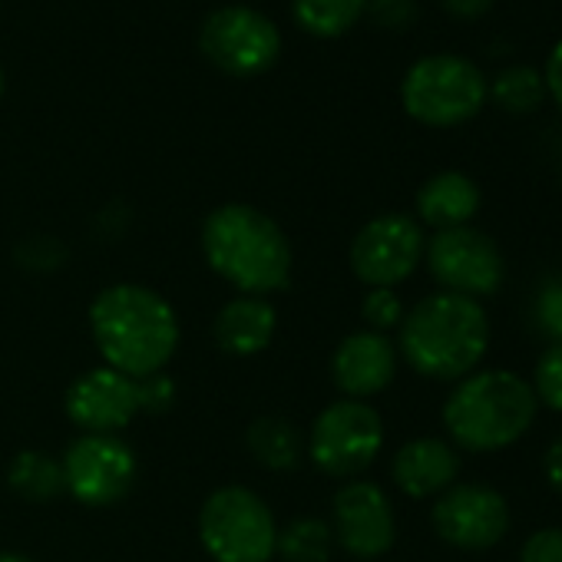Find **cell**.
<instances>
[{
    "label": "cell",
    "instance_id": "25",
    "mask_svg": "<svg viewBox=\"0 0 562 562\" xmlns=\"http://www.w3.org/2000/svg\"><path fill=\"white\" fill-rule=\"evenodd\" d=\"M361 315L371 325V331L384 335V331H391V328H397L404 322V305L391 289H371V295L361 305Z\"/></svg>",
    "mask_w": 562,
    "mask_h": 562
},
{
    "label": "cell",
    "instance_id": "13",
    "mask_svg": "<svg viewBox=\"0 0 562 562\" xmlns=\"http://www.w3.org/2000/svg\"><path fill=\"white\" fill-rule=\"evenodd\" d=\"M338 542L355 559H378L397 539L394 506L378 483L355 480L335 493V529Z\"/></svg>",
    "mask_w": 562,
    "mask_h": 562
},
{
    "label": "cell",
    "instance_id": "29",
    "mask_svg": "<svg viewBox=\"0 0 562 562\" xmlns=\"http://www.w3.org/2000/svg\"><path fill=\"white\" fill-rule=\"evenodd\" d=\"M368 8L374 21L387 27H404L414 18V0H368Z\"/></svg>",
    "mask_w": 562,
    "mask_h": 562
},
{
    "label": "cell",
    "instance_id": "7",
    "mask_svg": "<svg viewBox=\"0 0 562 562\" xmlns=\"http://www.w3.org/2000/svg\"><path fill=\"white\" fill-rule=\"evenodd\" d=\"M384 443V424L381 414L364 401H335L325 407L308 437L312 463L338 480H351L364 473Z\"/></svg>",
    "mask_w": 562,
    "mask_h": 562
},
{
    "label": "cell",
    "instance_id": "23",
    "mask_svg": "<svg viewBox=\"0 0 562 562\" xmlns=\"http://www.w3.org/2000/svg\"><path fill=\"white\" fill-rule=\"evenodd\" d=\"M490 93L506 113H532L546 97V80L536 67H509L493 80Z\"/></svg>",
    "mask_w": 562,
    "mask_h": 562
},
{
    "label": "cell",
    "instance_id": "10",
    "mask_svg": "<svg viewBox=\"0 0 562 562\" xmlns=\"http://www.w3.org/2000/svg\"><path fill=\"white\" fill-rule=\"evenodd\" d=\"M64 486L83 506H113L136 483V453L116 434H83L64 453Z\"/></svg>",
    "mask_w": 562,
    "mask_h": 562
},
{
    "label": "cell",
    "instance_id": "1",
    "mask_svg": "<svg viewBox=\"0 0 562 562\" xmlns=\"http://www.w3.org/2000/svg\"><path fill=\"white\" fill-rule=\"evenodd\" d=\"M90 328L106 368L143 381L159 374L179 348L172 305L146 285H113L97 295Z\"/></svg>",
    "mask_w": 562,
    "mask_h": 562
},
{
    "label": "cell",
    "instance_id": "6",
    "mask_svg": "<svg viewBox=\"0 0 562 562\" xmlns=\"http://www.w3.org/2000/svg\"><path fill=\"white\" fill-rule=\"evenodd\" d=\"M199 536L215 562H268L274 555L278 526L258 493L222 486L202 503Z\"/></svg>",
    "mask_w": 562,
    "mask_h": 562
},
{
    "label": "cell",
    "instance_id": "31",
    "mask_svg": "<svg viewBox=\"0 0 562 562\" xmlns=\"http://www.w3.org/2000/svg\"><path fill=\"white\" fill-rule=\"evenodd\" d=\"M493 8V0H443V11L457 21H476Z\"/></svg>",
    "mask_w": 562,
    "mask_h": 562
},
{
    "label": "cell",
    "instance_id": "32",
    "mask_svg": "<svg viewBox=\"0 0 562 562\" xmlns=\"http://www.w3.org/2000/svg\"><path fill=\"white\" fill-rule=\"evenodd\" d=\"M546 480L562 496V437H555V443L546 450Z\"/></svg>",
    "mask_w": 562,
    "mask_h": 562
},
{
    "label": "cell",
    "instance_id": "19",
    "mask_svg": "<svg viewBox=\"0 0 562 562\" xmlns=\"http://www.w3.org/2000/svg\"><path fill=\"white\" fill-rule=\"evenodd\" d=\"M245 440L251 457L268 470H295L302 463V437L281 417H258Z\"/></svg>",
    "mask_w": 562,
    "mask_h": 562
},
{
    "label": "cell",
    "instance_id": "22",
    "mask_svg": "<svg viewBox=\"0 0 562 562\" xmlns=\"http://www.w3.org/2000/svg\"><path fill=\"white\" fill-rule=\"evenodd\" d=\"M335 546V532L325 519L305 516L278 529L274 552H281L285 562H328Z\"/></svg>",
    "mask_w": 562,
    "mask_h": 562
},
{
    "label": "cell",
    "instance_id": "3",
    "mask_svg": "<svg viewBox=\"0 0 562 562\" xmlns=\"http://www.w3.org/2000/svg\"><path fill=\"white\" fill-rule=\"evenodd\" d=\"M490 345V322L480 302L463 295H430L401 322L404 361L430 381L470 374Z\"/></svg>",
    "mask_w": 562,
    "mask_h": 562
},
{
    "label": "cell",
    "instance_id": "16",
    "mask_svg": "<svg viewBox=\"0 0 562 562\" xmlns=\"http://www.w3.org/2000/svg\"><path fill=\"white\" fill-rule=\"evenodd\" d=\"M391 473H394V483L407 496L424 499V496H434V493H443L453 486V480L460 473V457L453 453L450 443L420 437V440L404 443L394 453Z\"/></svg>",
    "mask_w": 562,
    "mask_h": 562
},
{
    "label": "cell",
    "instance_id": "28",
    "mask_svg": "<svg viewBox=\"0 0 562 562\" xmlns=\"http://www.w3.org/2000/svg\"><path fill=\"white\" fill-rule=\"evenodd\" d=\"M136 397H139V411H162L172 404L176 397V387L169 378L162 374H153V378H143L136 381Z\"/></svg>",
    "mask_w": 562,
    "mask_h": 562
},
{
    "label": "cell",
    "instance_id": "24",
    "mask_svg": "<svg viewBox=\"0 0 562 562\" xmlns=\"http://www.w3.org/2000/svg\"><path fill=\"white\" fill-rule=\"evenodd\" d=\"M532 394L549 411H562V345H552L532 374Z\"/></svg>",
    "mask_w": 562,
    "mask_h": 562
},
{
    "label": "cell",
    "instance_id": "9",
    "mask_svg": "<svg viewBox=\"0 0 562 562\" xmlns=\"http://www.w3.org/2000/svg\"><path fill=\"white\" fill-rule=\"evenodd\" d=\"M424 251L434 281H440L450 295L476 302L480 295H493L503 285V255L496 241L480 228H443L427 241Z\"/></svg>",
    "mask_w": 562,
    "mask_h": 562
},
{
    "label": "cell",
    "instance_id": "5",
    "mask_svg": "<svg viewBox=\"0 0 562 562\" xmlns=\"http://www.w3.org/2000/svg\"><path fill=\"white\" fill-rule=\"evenodd\" d=\"M486 97V77L470 60L453 54L417 60L401 83V103L407 116L440 130L473 120L483 110Z\"/></svg>",
    "mask_w": 562,
    "mask_h": 562
},
{
    "label": "cell",
    "instance_id": "12",
    "mask_svg": "<svg viewBox=\"0 0 562 562\" xmlns=\"http://www.w3.org/2000/svg\"><path fill=\"white\" fill-rule=\"evenodd\" d=\"M430 519L443 542L457 549H490L509 529V506L490 486L460 483L437 499Z\"/></svg>",
    "mask_w": 562,
    "mask_h": 562
},
{
    "label": "cell",
    "instance_id": "18",
    "mask_svg": "<svg viewBox=\"0 0 562 562\" xmlns=\"http://www.w3.org/2000/svg\"><path fill=\"white\" fill-rule=\"evenodd\" d=\"M476 209H480V189L463 172H437L417 192V215L437 232L467 225L476 215Z\"/></svg>",
    "mask_w": 562,
    "mask_h": 562
},
{
    "label": "cell",
    "instance_id": "33",
    "mask_svg": "<svg viewBox=\"0 0 562 562\" xmlns=\"http://www.w3.org/2000/svg\"><path fill=\"white\" fill-rule=\"evenodd\" d=\"M0 562H31V559L21 552H0Z\"/></svg>",
    "mask_w": 562,
    "mask_h": 562
},
{
    "label": "cell",
    "instance_id": "2",
    "mask_svg": "<svg viewBox=\"0 0 562 562\" xmlns=\"http://www.w3.org/2000/svg\"><path fill=\"white\" fill-rule=\"evenodd\" d=\"M202 251L209 268L241 295H271L292 281V245L274 218L232 202L209 212L202 225Z\"/></svg>",
    "mask_w": 562,
    "mask_h": 562
},
{
    "label": "cell",
    "instance_id": "11",
    "mask_svg": "<svg viewBox=\"0 0 562 562\" xmlns=\"http://www.w3.org/2000/svg\"><path fill=\"white\" fill-rule=\"evenodd\" d=\"M424 232L404 212L371 218L351 241V268L371 289H394L424 258Z\"/></svg>",
    "mask_w": 562,
    "mask_h": 562
},
{
    "label": "cell",
    "instance_id": "26",
    "mask_svg": "<svg viewBox=\"0 0 562 562\" xmlns=\"http://www.w3.org/2000/svg\"><path fill=\"white\" fill-rule=\"evenodd\" d=\"M536 322L539 331L562 345V278H549L536 299Z\"/></svg>",
    "mask_w": 562,
    "mask_h": 562
},
{
    "label": "cell",
    "instance_id": "27",
    "mask_svg": "<svg viewBox=\"0 0 562 562\" xmlns=\"http://www.w3.org/2000/svg\"><path fill=\"white\" fill-rule=\"evenodd\" d=\"M519 562H562V529H539L522 542Z\"/></svg>",
    "mask_w": 562,
    "mask_h": 562
},
{
    "label": "cell",
    "instance_id": "21",
    "mask_svg": "<svg viewBox=\"0 0 562 562\" xmlns=\"http://www.w3.org/2000/svg\"><path fill=\"white\" fill-rule=\"evenodd\" d=\"M295 21L312 37H341L368 11V0H295Z\"/></svg>",
    "mask_w": 562,
    "mask_h": 562
},
{
    "label": "cell",
    "instance_id": "30",
    "mask_svg": "<svg viewBox=\"0 0 562 562\" xmlns=\"http://www.w3.org/2000/svg\"><path fill=\"white\" fill-rule=\"evenodd\" d=\"M546 93L555 100V106L562 110V41L552 47V54H549V60H546Z\"/></svg>",
    "mask_w": 562,
    "mask_h": 562
},
{
    "label": "cell",
    "instance_id": "15",
    "mask_svg": "<svg viewBox=\"0 0 562 562\" xmlns=\"http://www.w3.org/2000/svg\"><path fill=\"white\" fill-rule=\"evenodd\" d=\"M331 374L345 397H351V401L374 397L397 374V348L378 331L348 335L335 351Z\"/></svg>",
    "mask_w": 562,
    "mask_h": 562
},
{
    "label": "cell",
    "instance_id": "17",
    "mask_svg": "<svg viewBox=\"0 0 562 562\" xmlns=\"http://www.w3.org/2000/svg\"><path fill=\"white\" fill-rule=\"evenodd\" d=\"M274 325L278 315L265 299L255 295H238L232 299L218 318H215V341L225 355L235 358H251L258 351H265L274 338Z\"/></svg>",
    "mask_w": 562,
    "mask_h": 562
},
{
    "label": "cell",
    "instance_id": "34",
    "mask_svg": "<svg viewBox=\"0 0 562 562\" xmlns=\"http://www.w3.org/2000/svg\"><path fill=\"white\" fill-rule=\"evenodd\" d=\"M0 93H4V74H0Z\"/></svg>",
    "mask_w": 562,
    "mask_h": 562
},
{
    "label": "cell",
    "instance_id": "8",
    "mask_svg": "<svg viewBox=\"0 0 562 562\" xmlns=\"http://www.w3.org/2000/svg\"><path fill=\"white\" fill-rule=\"evenodd\" d=\"M199 47L228 77H258L281 54L278 27L251 8H222L205 18Z\"/></svg>",
    "mask_w": 562,
    "mask_h": 562
},
{
    "label": "cell",
    "instance_id": "20",
    "mask_svg": "<svg viewBox=\"0 0 562 562\" xmlns=\"http://www.w3.org/2000/svg\"><path fill=\"white\" fill-rule=\"evenodd\" d=\"M8 483L31 503H47L64 490V467L44 450H24L11 460Z\"/></svg>",
    "mask_w": 562,
    "mask_h": 562
},
{
    "label": "cell",
    "instance_id": "14",
    "mask_svg": "<svg viewBox=\"0 0 562 562\" xmlns=\"http://www.w3.org/2000/svg\"><path fill=\"white\" fill-rule=\"evenodd\" d=\"M136 381L113 368L87 371L67 391V417L83 434H116L136 417Z\"/></svg>",
    "mask_w": 562,
    "mask_h": 562
},
{
    "label": "cell",
    "instance_id": "4",
    "mask_svg": "<svg viewBox=\"0 0 562 562\" xmlns=\"http://www.w3.org/2000/svg\"><path fill=\"white\" fill-rule=\"evenodd\" d=\"M536 394L513 371H480L453 387L443 404V427L457 447L490 453L516 443L536 420Z\"/></svg>",
    "mask_w": 562,
    "mask_h": 562
}]
</instances>
